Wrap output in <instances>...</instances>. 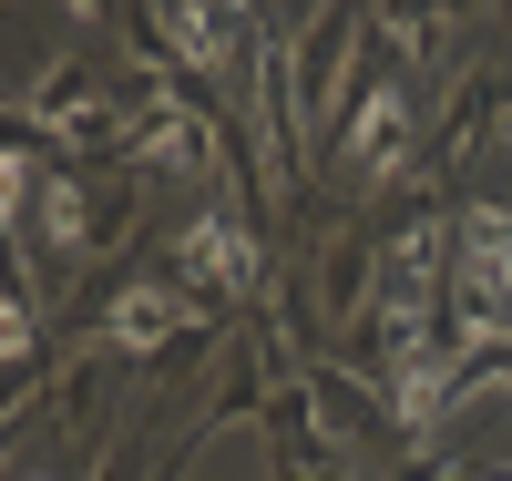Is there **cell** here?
I'll list each match as a JSON object with an SVG mask.
<instances>
[{"instance_id":"cell-1","label":"cell","mask_w":512,"mask_h":481,"mask_svg":"<svg viewBox=\"0 0 512 481\" xmlns=\"http://www.w3.org/2000/svg\"><path fill=\"white\" fill-rule=\"evenodd\" d=\"M461 277L482 297V328H512V215H472V236H461Z\"/></svg>"},{"instance_id":"cell-2","label":"cell","mask_w":512,"mask_h":481,"mask_svg":"<svg viewBox=\"0 0 512 481\" xmlns=\"http://www.w3.org/2000/svg\"><path fill=\"white\" fill-rule=\"evenodd\" d=\"M431 267H441V236H431V226H410V236L390 246V287H379L390 328H410V318H420V287H431Z\"/></svg>"},{"instance_id":"cell-3","label":"cell","mask_w":512,"mask_h":481,"mask_svg":"<svg viewBox=\"0 0 512 481\" xmlns=\"http://www.w3.org/2000/svg\"><path fill=\"white\" fill-rule=\"evenodd\" d=\"M185 277H205V287H246V277H256V256H246L236 226H216V215H205V226L185 236Z\"/></svg>"},{"instance_id":"cell-4","label":"cell","mask_w":512,"mask_h":481,"mask_svg":"<svg viewBox=\"0 0 512 481\" xmlns=\"http://www.w3.org/2000/svg\"><path fill=\"white\" fill-rule=\"evenodd\" d=\"M349 154H359L369 174H390V164H400V93H390V82H379V93L349 113Z\"/></svg>"},{"instance_id":"cell-5","label":"cell","mask_w":512,"mask_h":481,"mask_svg":"<svg viewBox=\"0 0 512 481\" xmlns=\"http://www.w3.org/2000/svg\"><path fill=\"white\" fill-rule=\"evenodd\" d=\"M195 308H185V297H164V287H144V297H123V308H113V338L123 348H154V338H175Z\"/></svg>"},{"instance_id":"cell-6","label":"cell","mask_w":512,"mask_h":481,"mask_svg":"<svg viewBox=\"0 0 512 481\" xmlns=\"http://www.w3.org/2000/svg\"><path fill=\"white\" fill-rule=\"evenodd\" d=\"M441 389H451V369H441V359H410V369H400V389H390V410H400V420H431V410H441Z\"/></svg>"},{"instance_id":"cell-7","label":"cell","mask_w":512,"mask_h":481,"mask_svg":"<svg viewBox=\"0 0 512 481\" xmlns=\"http://www.w3.org/2000/svg\"><path fill=\"white\" fill-rule=\"evenodd\" d=\"M236 11H175V41H185V52H205V62H216V52H236Z\"/></svg>"}]
</instances>
